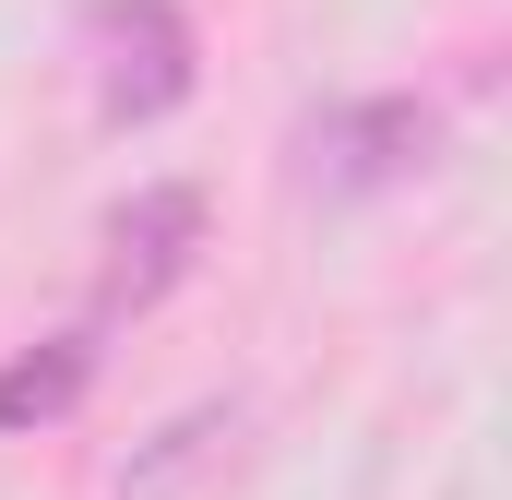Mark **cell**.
I'll return each instance as SVG.
<instances>
[{
	"label": "cell",
	"instance_id": "2",
	"mask_svg": "<svg viewBox=\"0 0 512 500\" xmlns=\"http://www.w3.org/2000/svg\"><path fill=\"white\" fill-rule=\"evenodd\" d=\"M441 155V108L429 96H358V108H322L298 131V191L322 203H370L393 179H417Z\"/></svg>",
	"mask_w": 512,
	"mask_h": 500
},
{
	"label": "cell",
	"instance_id": "4",
	"mask_svg": "<svg viewBox=\"0 0 512 500\" xmlns=\"http://www.w3.org/2000/svg\"><path fill=\"white\" fill-rule=\"evenodd\" d=\"M96 393V334H48L24 358H0V429H60Z\"/></svg>",
	"mask_w": 512,
	"mask_h": 500
},
{
	"label": "cell",
	"instance_id": "5",
	"mask_svg": "<svg viewBox=\"0 0 512 500\" xmlns=\"http://www.w3.org/2000/svg\"><path fill=\"white\" fill-rule=\"evenodd\" d=\"M215 429H227V405H203V417H179V429H167V453H155V465H143V477H131L120 500H167V477H179V465H191V453H203Z\"/></svg>",
	"mask_w": 512,
	"mask_h": 500
},
{
	"label": "cell",
	"instance_id": "3",
	"mask_svg": "<svg viewBox=\"0 0 512 500\" xmlns=\"http://www.w3.org/2000/svg\"><path fill=\"white\" fill-rule=\"evenodd\" d=\"M191 262H203V191H191V179H155V191H131L120 215H108L96 310L120 322V310H155V298H179V286H191Z\"/></svg>",
	"mask_w": 512,
	"mask_h": 500
},
{
	"label": "cell",
	"instance_id": "1",
	"mask_svg": "<svg viewBox=\"0 0 512 500\" xmlns=\"http://www.w3.org/2000/svg\"><path fill=\"white\" fill-rule=\"evenodd\" d=\"M84 60H96V108L120 131H155L203 84V36L179 0H84Z\"/></svg>",
	"mask_w": 512,
	"mask_h": 500
}]
</instances>
